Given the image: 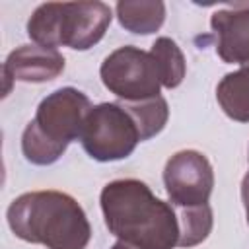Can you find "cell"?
Instances as JSON below:
<instances>
[{
    "label": "cell",
    "instance_id": "cell-16",
    "mask_svg": "<svg viewBox=\"0 0 249 249\" xmlns=\"http://www.w3.org/2000/svg\"><path fill=\"white\" fill-rule=\"evenodd\" d=\"M111 249H126V247H124V245H123V243H119V241H117V243H115V245H113V247H111Z\"/></svg>",
    "mask_w": 249,
    "mask_h": 249
},
{
    "label": "cell",
    "instance_id": "cell-12",
    "mask_svg": "<svg viewBox=\"0 0 249 249\" xmlns=\"http://www.w3.org/2000/svg\"><path fill=\"white\" fill-rule=\"evenodd\" d=\"M121 103L132 115L136 126L140 130L142 142L160 134L163 130V126L167 124L169 109H167L165 97H161V95L142 99V101H121Z\"/></svg>",
    "mask_w": 249,
    "mask_h": 249
},
{
    "label": "cell",
    "instance_id": "cell-11",
    "mask_svg": "<svg viewBox=\"0 0 249 249\" xmlns=\"http://www.w3.org/2000/svg\"><path fill=\"white\" fill-rule=\"evenodd\" d=\"M216 99L230 119L249 123V66L226 74L216 86Z\"/></svg>",
    "mask_w": 249,
    "mask_h": 249
},
{
    "label": "cell",
    "instance_id": "cell-10",
    "mask_svg": "<svg viewBox=\"0 0 249 249\" xmlns=\"http://www.w3.org/2000/svg\"><path fill=\"white\" fill-rule=\"evenodd\" d=\"M119 23L136 35L156 33L165 19V4L160 0H123L115 6Z\"/></svg>",
    "mask_w": 249,
    "mask_h": 249
},
{
    "label": "cell",
    "instance_id": "cell-5",
    "mask_svg": "<svg viewBox=\"0 0 249 249\" xmlns=\"http://www.w3.org/2000/svg\"><path fill=\"white\" fill-rule=\"evenodd\" d=\"M80 142L91 160L117 161L128 158L142 138L132 115L121 101H113L93 105Z\"/></svg>",
    "mask_w": 249,
    "mask_h": 249
},
{
    "label": "cell",
    "instance_id": "cell-8",
    "mask_svg": "<svg viewBox=\"0 0 249 249\" xmlns=\"http://www.w3.org/2000/svg\"><path fill=\"white\" fill-rule=\"evenodd\" d=\"M64 70V56L56 49H47L39 45H21L14 49L4 62L6 93L10 91V82L43 84L54 80Z\"/></svg>",
    "mask_w": 249,
    "mask_h": 249
},
{
    "label": "cell",
    "instance_id": "cell-3",
    "mask_svg": "<svg viewBox=\"0 0 249 249\" xmlns=\"http://www.w3.org/2000/svg\"><path fill=\"white\" fill-rule=\"evenodd\" d=\"M93 109L89 97L76 88L49 93L21 134V152L33 165L54 163L70 142L80 140L86 119Z\"/></svg>",
    "mask_w": 249,
    "mask_h": 249
},
{
    "label": "cell",
    "instance_id": "cell-7",
    "mask_svg": "<svg viewBox=\"0 0 249 249\" xmlns=\"http://www.w3.org/2000/svg\"><path fill=\"white\" fill-rule=\"evenodd\" d=\"M163 185L175 208L208 204L214 189V169L204 154L181 150L167 160Z\"/></svg>",
    "mask_w": 249,
    "mask_h": 249
},
{
    "label": "cell",
    "instance_id": "cell-1",
    "mask_svg": "<svg viewBox=\"0 0 249 249\" xmlns=\"http://www.w3.org/2000/svg\"><path fill=\"white\" fill-rule=\"evenodd\" d=\"M99 202L107 230L126 249H175L179 245L175 206L158 198L144 181H111L103 187Z\"/></svg>",
    "mask_w": 249,
    "mask_h": 249
},
{
    "label": "cell",
    "instance_id": "cell-14",
    "mask_svg": "<svg viewBox=\"0 0 249 249\" xmlns=\"http://www.w3.org/2000/svg\"><path fill=\"white\" fill-rule=\"evenodd\" d=\"M179 220V245L177 247H195L202 243L212 231V208L210 204L175 208Z\"/></svg>",
    "mask_w": 249,
    "mask_h": 249
},
{
    "label": "cell",
    "instance_id": "cell-4",
    "mask_svg": "<svg viewBox=\"0 0 249 249\" xmlns=\"http://www.w3.org/2000/svg\"><path fill=\"white\" fill-rule=\"evenodd\" d=\"M111 19V8L103 2H47L27 19V35L39 47L88 51L103 39Z\"/></svg>",
    "mask_w": 249,
    "mask_h": 249
},
{
    "label": "cell",
    "instance_id": "cell-6",
    "mask_svg": "<svg viewBox=\"0 0 249 249\" xmlns=\"http://www.w3.org/2000/svg\"><path fill=\"white\" fill-rule=\"evenodd\" d=\"M99 76L103 86L121 101H142L160 95L161 80L154 56L132 45L105 56Z\"/></svg>",
    "mask_w": 249,
    "mask_h": 249
},
{
    "label": "cell",
    "instance_id": "cell-13",
    "mask_svg": "<svg viewBox=\"0 0 249 249\" xmlns=\"http://www.w3.org/2000/svg\"><path fill=\"white\" fill-rule=\"evenodd\" d=\"M150 54L156 60L161 86L167 88V89L177 88L183 82L185 72H187L185 54L181 53L177 43L173 39H169V37H160V39L154 41Z\"/></svg>",
    "mask_w": 249,
    "mask_h": 249
},
{
    "label": "cell",
    "instance_id": "cell-2",
    "mask_svg": "<svg viewBox=\"0 0 249 249\" xmlns=\"http://www.w3.org/2000/svg\"><path fill=\"white\" fill-rule=\"evenodd\" d=\"M6 216L16 237L47 249H86L91 239L84 208L60 191L23 193L12 200Z\"/></svg>",
    "mask_w": 249,
    "mask_h": 249
},
{
    "label": "cell",
    "instance_id": "cell-15",
    "mask_svg": "<svg viewBox=\"0 0 249 249\" xmlns=\"http://www.w3.org/2000/svg\"><path fill=\"white\" fill-rule=\"evenodd\" d=\"M241 200H243V208H245V216H247V224H249V173L241 181Z\"/></svg>",
    "mask_w": 249,
    "mask_h": 249
},
{
    "label": "cell",
    "instance_id": "cell-9",
    "mask_svg": "<svg viewBox=\"0 0 249 249\" xmlns=\"http://www.w3.org/2000/svg\"><path fill=\"white\" fill-rule=\"evenodd\" d=\"M216 53L228 64L249 66V4L218 10L210 18Z\"/></svg>",
    "mask_w": 249,
    "mask_h": 249
}]
</instances>
